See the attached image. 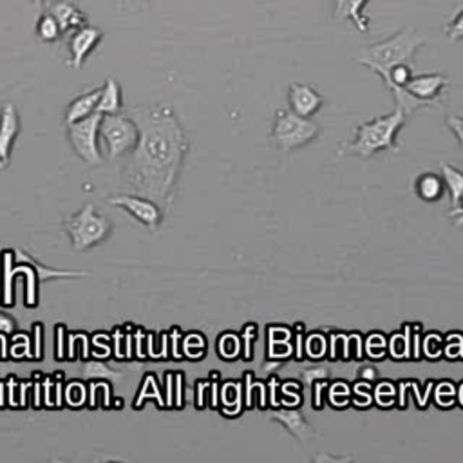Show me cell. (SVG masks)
<instances>
[{"label":"cell","mask_w":463,"mask_h":463,"mask_svg":"<svg viewBox=\"0 0 463 463\" xmlns=\"http://www.w3.org/2000/svg\"><path fill=\"white\" fill-rule=\"evenodd\" d=\"M368 353L375 359L382 357L386 353V339H382L380 335H373L370 341H368Z\"/></svg>","instance_id":"obj_37"},{"label":"cell","mask_w":463,"mask_h":463,"mask_svg":"<svg viewBox=\"0 0 463 463\" xmlns=\"http://www.w3.org/2000/svg\"><path fill=\"white\" fill-rule=\"evenodd\" d=\"M423 44L425 39L416 31V28H405L384 42L361 49L355 60L384 78L398 64L414 66V55Z\"/></svg>","instance_id":"obj_3"},{"label":"cell","mask_w":463,"mask_h":463,"mask_svg":"<svg viewBox=\"0 0 463 463\" xmlns=\"http://www.w3.org/2000/svg\"><path fill=\"white\" fill-rule=\"evenodd\" d=\"M174 382H176V400H174V405L176 407H183V395H182V389H183V375L182 373H176L174 375Z\"/></svg>","instance_id":"obj_43"},{"label":"cell","mask_w":463,"mask_h":463,"mask_svg":"<svg viewBox=\"0 0 463 463\" xmlns=\"http://www.w3.org/2000/svg\"><path fill=\"white\" fill-rule=\"evenodd\" d=\"M15 328H17V325L10 316L0 314V334H13Z\"/></svg>","instance_id":"obj_42"},{"label":"cell","mask_w":463,"mask_h":463,"mask_svg":"<svg viewBox=\"0 0 463 463\" xmlns=\"http://www.w3.org/2000/svg\"><path fill=\"white\" fill-rule=\"evenodd\" d=\"M111 230L112 223L107 218L98 216L93 203L85 205L80 212L73 214L66 221V232L71 239L75 252H85L94 245L105 241Z\"/></svg>","instance_id":"obj_5"},{"label":"cell","mask_w":463,"mask_h":463,"mask_svg":"<svg viewBox=\"0 0 463 463\" xmlns=\"http://www.w3.org/2000/svg\"><path fill=\"white\" fill-rule=\"evenodd\" d=\"M82 377L87 380H116L121 373L109 368L105 362L100 361H87L82 368Z\"/></svg>","instance_id":"obj_22"},{"label":"cell","mask_w":463,"mask_h":463,"mask_svg":"<svg viewBox=\"0 0 463 463\" xmlns=\"http://www.w3.org/2000/svg\"><path fill=\"white\" fill-rule=\"evenodd\" d=\"M449 78L440 73H425V75H413V78L405 84L404 91L413 94L414 98L422 100L427 107H441L440 98L441 93L447 89Z\"/></svg>","instance_id":"obj_9"},{"label":"cell","mask_w":463,"mask_h":463,"mask_svg":"<svg viewBox=\"0 0 463 463\" xmlns=\"http://www.w3.org/2000/svg\"><path fill=\"white\" fill-rule=\"evenodd\" d=\"M57 332V359H66V344H64V335H66V326L64 325H57L55 328Z\"/></svg>","instance_id":"obj_39"},{"label":"cell","mask_w":463,"mask_h":463,"mask_svg":"<svg viewBox=\"0 0 463 463\" xmlns=\"http://www.w3.org/2000/svg\"><path fill=\"white\" fill-rule=\"evenodd\" d=\"M445 192V183L441 180V176L434 174V173H422L416 180H414V194L418 200L425 201V203H436L443 198Z\"/></svg>","instance_id":"obj_16"},{"label":"cell","mask_w":463,"mask_h":463,"mask_svg":"<svg viewBox=\"0 0 463 463\" xmlns=\"http://www.w3.org/2000/svg\"><path fill=\"white\" fill-rule=\"evenodd\" d=\"M100 93H102V87L98 89H93V91H87L84 94H80L78 98H75L67 111H66V123L71 125L78 120H84L87 116H91L93 112H96V105H98V98H100Z\"/></svg>","instance_id":"obj_17"},{"label":"cell","mask_w":463,"mask_h":463,"mask_svg":"<svg viewBox=\"0 0 463 463\" xmlns=\"http://www.w3.org/2000/svg\"><path fill=\"white\" fill-rule=\"evenodd\" d=\"M21 132V118L17 107L6 102L0 109V171L10 165L12 148Z\"/></svg>","instance_id":"obj_11"},{"label":"cell","mask_w":463,"mask_h":463,"mask_svg":"<svg viewBox=\"0 0 463 463\" xmlns=\"http://www.w3.org/2000/svg\"><path fill=\"white\" fill-rule=\"evenodd\" d=\"M15 257L21 263H28L35 268L37 272V279H40L42 282L49 280V279H71V277H87L89 273L87 272H76V270H55V268H48V266H42L37 259H33L31 255H28L24 250L17 248L15 250Z\"/></svg>","instance_id":"obj_18"},{"label":"cell","mask_w":463,"mask_h":463,"mask_svg":"<svg viewBox=\"0 0 463 463\" xmlns=\"http://www.w3.org/2000/svg\"><path fill=\"white\" fill-rule=\"evenodd\" d=\"M192 350H196L198 359H201V357L205 355V352H207V343H205V339H203L201 335H198V334L189 335V337L185 339V343H183V352H185L187 357L191 355Z\"/></svg>","instance_id":"obj_28"},{"label":"cell","mask_w":463,"mask_h":463,"mask_svg":"<svg viewBox=\"0 0 463 463\" xmlns=\"http://www.w3.org/2000/svg\"><path fill=\"white\" fill-rule=\"evenodd\" d=\"M370 0H334V15L339 21H350L359 33H368L371 28L370 17L364 8Z\"/></svg>","instance_id":"obj_14"},{"label":"cell","mask_w":463,"mask_h":463,"mask_svg":"<svg viewBox=\"0 0 463 463\" xmlns=\"http://www.w3.org/2000/svg\"><path fill=\"white\" fill-rule=\"evenodd\" d=\"M306 352H307V355L316 357V359L323 357V355L326 353V343H325V339H323L321 335H314L310 341L306 343Z\"/></svg>","instance_id":"obj_34"},{"label":"cell","mask_w":463,"mask_h":463,"mask_svg":"<svg viewBox=\"0 0 463 463\" xmlns=\"http://www.w3.org/2000/svg\"><path fill=\"white\" fill-rule=\"evenodd\" d=\"M143 337H145L143 332L138 330V332H136V357H138V359H145V355H147V353L143 352Z\"/></svg>","instance_id":"obj_52"},{"label":"cell","mask_w":463,"mask_h":463,"mask_svg":"<svg viewBox=\"0 0 463 463\" xmlns=\"http://www.w3.org/2000/svg\"><path fill=\"white\" fill-rule=\"evenodd\" d=\"M31 387V384L30 382H22L21 384V400H19V407H24L26 405V393H28V389Z\"/></svg>","instance_id":"obj_56"},{"label":"cell","mask_w":463,"mask_h":463,"mask_svg":"<svg viewBox=\"0 0 463 463\" xmlns=\"http://www.w3.org/2000/svg\"><path fill=\"white\" fill-rule=\"evenodd\" d=\"M386 396H389V398L395 400V387H393L391 384H380L378 389H377V400H378L380 404L384 402Z\"/></svg>","instance_id":"obj_44"},{"label":"cell","mask_w":463,"mask_h":463,"mask_svg":"<svg viewBox=\"0 0 463 463\" xmlns=\"http://www.w3.org/2000/svg\"><path fill=\"white\" fill-rule=\"evenodd\" d=\"M42 325H33V334H35V353L31 355L33 359H40L42 357Z\"/></svg>","instance_id":"obj_40"},{"label":"cell","mask_w":463,"mask_h":463,"mask_svg":"<svg viewBox=\"0 0 463 463\" xmlns=\"http://www.w3.org/2000/svg\"><path fill=\"white\" fill-rule=\"evenodd\" d=\"M391 352L396 359L409 357V335H395L391 341Z\"/></svg>","instance_id":"obj_33"},{"label":"cell","mask_w":463,"mask_h":463,"mask_svg":"<svg viewBox=\"0 0 463 463\" xmlns=\"http://www.w3.org/2000/svg\"><path fill=\"white\" fill-rule=\"evenodd\" d=\"M405 120L407 114L396 105L391 114L364 121L355 129V139L343 143L339 154L341 156L353 154V156H359L362 160H370L382 150L396 152V136L405 125Z\"/></svg>","instance_id":"obj_2"},{"label":"cell","mask_w":463,"mask_h":463,"mask_svg":"<svg viewBox=\"0 0 463 463\" xmlns=\"http://www.w3.org/2000/svg\"><path fill=\"white\" fill-rule=\"evenodd\" d=\"M165 377H167V380H165V382H167V400H165V407H169V405H173V404H174V400H173V393H174V391H173L174 375H173V373H167Z\"/></svg>","instance_id":"obj_49"},{"label":"cell","mask_w":463,"mask_h":463,"mask_svg":"<svg viewBox=\"0 0 463 463\" xmlns=\"http://www.w3.org/2000/svg\"><path fill=\"white\" fill-rule=\"evenodd\" d=\"M288 103H289V111H293L295 114L312 118L323 109L325 98L312 85L293 82L289 84V89H288Z\"/></svg>","instance_id":"obj_12"},{"label":"cell","mask_w":463,"mask_h":463,"mask_svg":"<svg viewBox=\"0 0 463 463\" xmlns=\"http://www.w3.org/2000/svg\"><path fill=\"white\" fill-rule=\"evenodd\" d=\"M107 203L125 209L136 221H139L150 232H156L164 221V209L141 196L118 194V196H111Z\"/></svg>","instance_id":"obj_8"},{"label":"cell","mask_w":463,"mask_h":463,"mask_svg":"<svg viewBox=\"0 0 463 463\" xmlns=\"http://www.w3.org/2000/svg\"><path fill=\"white\" fill-rule=\"evenodd\" d=\"M53 384H51V378H46L44 380V402H46V405H53V402H51V387Z\"/></svg>","instance_id":"obj_55"},{"label":"cell","mask_w":463,"mask_h":463,"mask_svg":"<svg viewBox=\"0 0 463 463\" xmlns=\"http://www.w3.org/2000/svg\"><path fill=\"white\" fill-rule=\"evenodd\" d=\"M319 132L321 129L312 118L298 116L293 111H277L270 138L279 150L291 152L312 143Z\"/></svg>","instance_id":"obj_4"},{"label":"cell","mask_w":463,"mask_h":463,"mask_svg":"<svg viewBox=\"0 0 463 463\" xmlns=\"http://www.w3.org/2000/svg\"><path fill=\"white\" fill-rule=\"evenodd\" d=\"M180 330H173L171 334V341H173V355L174 359H182V353H180V348H178V341H180Z\"/></svg>","instance_id":"obj_51"},{"label":"cell","mask_w":463,"mask_h":463,"mask_svg":"<svg viewBox=\"0 0 463 463\" xmlns=\"http://www.w3.org/2000/svg\"><path fill=\"white\" fill-rule=\"evenodd\" d=\"M12 355L15 359H21V357H31V350H30V339L26 335H22V344H15L12 346Z\"/></svg>","instance_id":"obj_38"},{"label":"cell","mask_w":463,"mask_h":463,"mask_svg":"<svg viewBox=\"0 0 463 463\" xmlns=\"http://www.w3.org/2000/svg\"><path fill=\"white\" fill-rule=\"evenodd\" d=\"M328 375H330L328 368H323V366H312V368H307V370L302 371V378L307 386H314L319 380H326Z\"/></svg>","instance_id":"obj_30"},{"label":"cell","mask_w":463,"mask_h":463,"mask_svg":"<svg viewBox=\"0 0 463 463\" xmlns=\"http://www.w3.org/2000/svg\"><path fill=\"white\" fill-rule=\"evenodd\" d=\"M49 13L57 19L62 35H71L89 24L87 15L76 4L69 3V0H57L49 8Z\"/></svg>","instance_id":"obj_13"},{"label":"cell","mask_w":463,"mask_h":463,"mask_svg":"<svg viewBox=\"0 0 463 463\" xmlns=\"http://www.w3.org/2000/svg\"><path fill=\"white\" fill-rule=\"evenodd\" d=\"M449 218H452V221H454L456 227H463V200H461L459 207L449 210Z\"/></svg>","instance_id":"obj_47"},{"label":"cell","mask_w":463,"mask_h":463,"mask_svg":"<svg viewBox=\"0 0 463 463\" xmlns=\"http://www.w3.org/2000/svg\"><path fill=\"white\" fill-rule=\"evenodd\" d=\"M15 389H17V380L13 377L8 378V393H10V405H19V400L15 398Z\"/></svg>","instance_id":"obj_50"},{"label":"cell","mask_w":463,"mask_h":463,"mask_svg":"<svg viewBox=\"0 0 463 463\" xmlns=\"http://www.w3.org/2000/svg\"><path fill=\"white\" fill-rule=\"evenodd\" d=\"M123 337H125V334H121V330L116 328V330H114V335H112V341H114V357H116V359H123V353H121V350H123L121 339H123Z\"/></svg>","instance_id":"obj_45"},{"label":"cell","mask_w":463,"mask_h":463,"mask_svg":"<svg viewBox=\"0 0 463 463\" xmlns=\"http://www.w3.org/2000/svg\"><path fill=\"white\" fill-rule=\"evenodd\" d=\"M121 87L114 78H107L105 85L102 87L96 112L100 114H118L121 112Z\"/></svg>","instance_id":"obj_19"},{"label":"cell","mask_w":463,"mask_h":463,"mask_svg":"<svg viewBox=\"0 0 463 463\" xmlns=\"http://www.w3.org/2000/svg\"><path fill=\"white\" fill-rule=\"evenodd\" d=\"M268 420L284 425L293 434V438H297L298 441H306L316 436L314 427L306 422V418L300 411H295V409L273 411L268 414Z\"/></svg>","instance_id":"obj_15"},{"label":"cell","mask_w":463,"mask_h":463,"mask_svg":"<svg viewBox=\"0 0 463 463\" xmlns=\"http://www.w3.org/2000/svg\"><path fill=\"white\" fill-rule=\"evenodd\" d=\"M440 169H441V180L445 183V189L450 194V205L452 209H456L463 200V173L445 162L440 164Z\"/></svg>","instance_id":"obj_21"},{"label":"cell","mask_w":463,"mask_h":463,"mask_svg":"<svg viewBox=\"0 0 463 463\" xmlns=\"http://www.w3.org/2000/svg\"><path fill=\"white\" fill-rule=\"evenodd\" d=\"M103 39V31L94 28V26H84L80 30H76L75 33H71L69 37V62L67 66L73 69H82V66L85 64L87 57L98 48V44Z\"/></svg>","instance_id":"obj_10"},{"label":"cell","mask_w":463,"mask_h":463,"mask_svg":"<svg viewBox=\"0 0 463 463\" xmlns=\"http://www.w3.org/2000/svg\"><path fill=\"white\" fill-rule=\"evenodd\" d=\"M55 377H57V386H55V404H57V405H62V391H64V387H62V380H64V373H57Z\"/></svg>","instance_id":"obj_48"},{"label":"cell","mask_w":463,"mask_h":463,"mask_svg":"<svg viewBox=\"0 0 463 463\" xmlns=\"http://www.w3.org/2000/svg\"><path fill=\"white\" fill-rule=\"evenodd\" d=\"M425 355L429 357V359H436V357H440L441 353H443V348H441V339L438 337V335H429L427 339H425Z\"/></svg>","instance_id":"obj_36"},{"label":"cell","mask_w":463,"mask_h":463,"mask_svg":"<svg viewBox=\"0 0 463 463\" xmlns=\"http://www.w3.org/2000/svg\"><path fill=\"white\" fill-rule=\"evenodd\" d=\"M40 391H42V386L37 382L35 384V407H40Z\"/></svg>","instance_id":"obj_57"},{"label":"cell","mask_w":463,"mask_h":463,"mask_svg":"<svg viewBox=\"0 0 463 463\" xmlns=\"http://www.w3.org/2000/svg\"><path fill=\"white\" fill-rule=\"evenodd\" d=\"M445 355L449 359H458V357H463V339L459 335H454L450 334L447 337V344H445Z\"/></svg>","instance_id":"obj_32"},{"label":"cell","mask_w":463,"mask_h":463,"mask_svg":"<svg viewBox=\"0 0 463 463\" xmlns=\"http://www.w3.org/2000/svg\"><path fill=\"white\" fill-rule=\"evenodd\" d=\"M64 393L67 404L73 407H80L85 402V386L82 382H71Z\"/></svg>","instance_id":"obj_26"},{"label":"cell","mask_w":463,"mask_h":463,"mask_svg":"<svg viewBox=\"0 0 463 463\" xmlns=\"http://www.w3.org/2000/svg\"><path fill=\"white\" fill-rule=\"evenodd\" d=\"M454 398H456V391H454L452 384L443 382L436 389V400H438V404H441V407H450L454 404Z\"/></svg>","instance_id":"obj_31"},{"label":"cell","mask_w":463,"mask_h":463,"mask_svg":"<svg viewBox=\"0 0 463 463\" xmlns=\"http://www.w3.org/2000/svg\"><path fill=\"white\" fill-rule=\"evenodd\" d=\"M46 3V0H33V4L39 8V6H42Z\"/></svg>","instance_id":"obj_58"},{"label":"cell","mask_w":463,"mask_h":463,"mask_svg":"<svg viewBox=\"0 0 463 463\" xmlns=\"http://www.w3.org/2000/svg\"><path fill=\"white\" fill-rule=\"evenodd\" d=\"M100 138L107 148V160H118L136 147L138 127L123 111L118 114H102Z\"/></svg>","instance_id":"obj_6"},{"label":"cell","mask_w":463,"mask_h":463,"mask_svg":"<svg viewBox=\"0 0 463 463\" xmlns=\"http://www.w3.org/2000/svg\"><path fill=\"white\" fill-rule=\"evenodd\" d=\"M219 353L225 359H232L239 353V341L234 335H223L219 339Z\"/></svg>","instance_id":"obj_29"},{"label":"cell","mask_w":463,"mask_h":463,"mask_svg":"<svg viewBox=\"0 0 463 463\" xmlns=\"http://www.w3.org/2000/svg\"><path fill=\"white\" fill-rule=\"evenodd\" d=\"M112 3L121 13H138L148 6L150 0H112Z\"/></svg>","instance_id":"obj_27"},{"label":"cell","mask_w":463,"mask_h":463,"mask_svg":"<svg viewBox=\"0 0 463 463\" xmlns=\"http://www.w3.org/2000/svg\"><path fill=\"white\" fill-rule=\"evenodd\" d=\"M100 121L102 114L93 112L91 116L78 120L71 125H67V138L76 150L78 156L87 165H100L102 164V152L98 147V136H100Z\"/></svg>","instance_id":"obj_7"},{"label":"cell","mask_w":463,"mask_h":463,"mask_svg":"<svg viewBox=\"0 0 463 463\" xmlns=\"http://www.w3.org/2000/svg\"><path fill=\"white\" fill-rule=\"evenodd\" d=\"M150 396L156 398V400L160 402V405L165 407V400H164V396H162V393H160V387H158V384H156V377H154L152 373L145 375L143 386H141V389H139V393H138V396H136V400H134V407L139 409L141 404H143L147 398H150Z\"/></svg>","instance_id":"obj_24"},{"label":"cell","mask_w":463,"mask_h":463,"mask_svg":"<svg viewBox=\"0 0 463 463\" xmlns=\"http://www.w3.org/2000/svg\"><path fill=\"white\" fill-rule=\"evenodd\" d=\"M37 37L46 42V44H55L57 40H60L62 31L60 26L57 22V19L51 13H46L39 19L37 22Z\"/></svg>","instance_id":"obj_23"},{"label":"cell","mask_w":463,"mask_h":463,"mask_svg":"<svg viewBox=\"0 0 463 463\" xmlns=\"http://www.w3.org/2000/svg\"><path fill=\"white\" fill-rule=\"evenodd\" d=\"M443 33L449 37V40H463V8L443 26Z\"/></svg>","instance_id":"obj_25"},{"label":"cell","mask_w":463,"mask_h":463,"mask_svg":"<svg viewBox=\"0 0 463 463\" xmlns=\"http://www.w3.org/2000/svg\"><path fill=\"white\" fill-rule=\"evenodd\" d=\"M15 250H4L3 252V282H4V293H3V304L13 306V279L22 273L24 263L13 264Z\"/></svg>","instance_id":"obj_20"},{"label":"cell","mask_w":463,"mask_h":463,"mask_svg":"<svg viewBox=\"0 0 463 463\" xmlns=\"http://www.w3.org/2000/svg\"><path fill=\"white\" fill-rule=\"evenodd\" d=\"M93 346H94V348H102L103 357H109V355H111V346H109V337H107V335L96 334V335L93 337Z\"/></svg>","instance_id":"obj_41"},{"label":"cell","mask_w":463,"mask_h":463,"mask_svg":"<svg viewBox=\"0 0 463 463\" xmlns=\"http://www.w3.org/2000/svg\"><path fill=\"white\" fill-rule=\"evenodd\" d=\"M138 127V143L121 169L123 194L147 198L164 210L171 207L189 138L176 112L167 105H138L123 111Z\"/></svg>","instance_id":"obj_1"},{"label":"cell","mask_w":463,"mask_h":463,"mask_svg":"<svg viewBox=\"0 0 463 463\" xmlns=\"http://www.w3.org/2000/svg\"><path fill=\"white\" fill-rule=\"evenodd\" d=\"M445 123H447L449 130L454 134V138L458 139L459 148L463 152V118H459V116H447Z\"/></svg>","instance_id":"obj_35"},{"label":"cell","mask_w":463,"mask_h":463,"mask_svg":"<svg viewBox=\"0 0 463 463\" xmlns=\"http://www.w3.org/2000/svg\"><path fill=\"white\" fill-rule=\"evenodd\" d=\"M196 389H198V407H203V396H205V393H207V389H209V384L200 380V382L196 384Z\"/></svg>","instance_id":"obj_54"},{"label":"cell","mask_w":463,"mask_h":463,"mask_svg":"<svg viewBox=\"0 0 463 463\" xmlns=\"http://www.w3.org/2000/svg\"><path fill=\"white\" fill-rule=\"evenodd\" d=\"M359 377H361L364 382H373V380H377L378 371H377L373 366H362V368L359 370Z\"/></svg>","instance_id":"obj_46"},{"label":"cell","mask_w":463,"mask_h":463,"mask_svg":"<svg viewBox=\"0 0 463 463\" xmlns=\"http://www.w3.org/2000/svg\"><path fill=\"white\" fill-rule=\"evenodd\" d=\"M125 359H130L132 355H134V343H132V334L129 332V334H125Z\"/></svg>","instance_id":"obj_53"}]
</instances>
